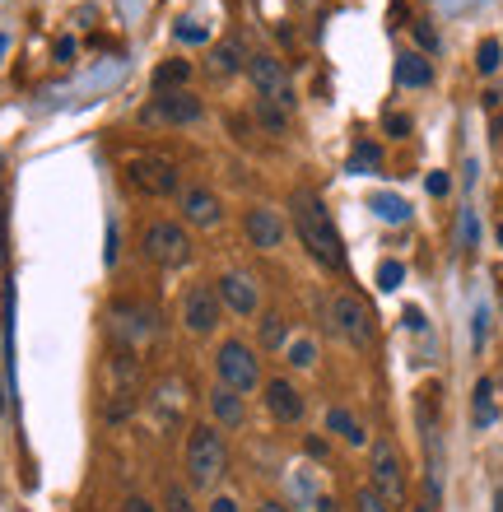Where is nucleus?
I'll list each match as a JSON object with an SVG mask.
<instances>
[{
    "instance_id": "f257e3e1",
    "label": "nucleus",
    "mask_w": 503,
    "mask_h": 512,
    "mask_svg": "<svg viewBox=\"0 0 503 512\" xmlns=\"http://www.w3.org/2000/svg\"><path fill=\"white\" fill-rule=\"evenodd\" d=\"M289 210H294V229H299L303 247L327 270H345V247H340V233H336V224H331L327 205L317 201L313 191H294Z\"/></svg>"
},
{
    "instance_id": "f03ea898",
    "label": "nucleus",
    "mask_w": 503,
    "mask_h": 512,
    "mask_svg": "<svg viewBox=\"0 0 503 512\" xmlns=\"http://www.w3.org/2000/svg\"><path fill=\"white\" fill-rule=\"evenodd\" d=\"M229 471V447H224V433L215 424H201L191 429L187 438V480L196 489H215Z\"/></svg>"
},
{
    "instance_id": "7ed1b4c3",
    "label": "nucleus",
    "mask_w": 503,
    "mask_h": 512,
    "mask_svg": "<svg viewBox=\"0 0 503 512\" xmlns=\"http://www.w3.org/2000/svg\"><path fill=\"white\" fill-rule=\"evenodd\" d=\"M126 182L140 191V196H173L177 191V163L159 149H140L126 159Z\"/></svg>"
},
{
    "instance_id": "20e7f679",
    "label": "nucleus",
    "mask_w": 503,
    "mask_h": 512,
    "mask_svg": "<svg viewBox=\"0 0 503 512\" xmlns=\"http://www.w3.org/2000/svg\"><path fill=\"white\" fill-rule=\"evenodd\" d=\"M215 373H219V387L238 391V396L261 387V359L252 354V345H243V340H224V345H219Z\"/></svg>"
},
{
    "instance_id": "39448f33",
    "label": "nucleus",
    "mask_w": 503,
    "mask_h": 512,
    "mask_svg": "<svg viewBox=\"0 0 503 512\" xmlns=\"http://www.w3.org/2000/svg\"><path fill=\"white\" fill-rule=\"evenodd\" d=\"M327 317H331V331H336L340 340H350L354 350H368L373 345V312L364 308V298H354V294H331L327 303Z\"/></svg>"
},
{
    "instance_id": "423d86ee",
    "label": "nucleus",
    "mask_w": 503,
    "mask_h": 512,
    "mask_svg": "<svg viewBox=\"0 0 503 512\" xmlns=\"http://www.w3.org/2000/svg\"><path fill=\"white\" fill-rule=\"evenodd\" d=\"M247 75H252V89H257L261 103H275V108H294V84H289V70L280 56L257 52L247 56Z\"/></svg>"
},
{
    "instance_id": "0eeeda50",
    "label": "nucleus",
    "mask_w": 503,
    "mask_h": 512,
    "mask_svg": "<svg viewBox=\"0 0 503 512\" xmlns=\"http://www.w3.org/2000/svg\"><path fill=\"white\" fill-rule=\"evenodd\" d=\"M145 256H150L154 266H164V270H177V266H187L191 261V238L182 224H173V219H159V224H150L145 229Z\"/></svg>"
},
{
    "instance_id": "6e6552de",
    "label": "nucleus",
    "mask_w": 503,
    "mask_h": 512,
    "mask_svg": "<svg viewBox=\"0 0 503 512\" xmlns=\"http://www.w3.org/2000/svg\"><path fill=\"white\" fill-rule=\"evenodd\" d=\"M108 331H112V340H122L126 350H140V345H150V340H154L159 322H154L150 303H112Z\"/></svg>"
},
{
    "instance_id": "1a4fd4ad",
    "label": "nucleus",
    "mask_w": 503,
    "mask_h": 512,
    "mask_svg": "<svg viewBox=\"0 0 503 512\" xmlns=\"http://www.w3.org/2000/svg\"><path fill=\"white\" fill-rule=\"evenodd\" d=\"M368 471H373V494H378L387 508H401L406 503V466L396 457L392 443H373V461H368Z\"/></svg>"
},
{
    "instance_id": "9d476101",
    "label": "nucleus",
    "mask_w": 503,
    "mask_h": 512,
    "mask_svg": "<svg viewBox=\"0 0 503 512\" xmlns=\"http://www.w3.org/2000/svg\"><path fill=\"white\" fill-rule=\"evenodd\" d=\"M224 317V303H219V289L215 284H191L187 294H182V326H187L191 336H210Z\"/></svg>"
},
{
    "instance_id": "9b49d317",
    "label": "nucleus",
    "mask_w": 503,
    "mask_h": 512,
    "mask_svg": "<svg viewBox=\"0 0 503 512\" xmlns=\"http://www.w3.org/2000/svg\"><path fill=\"white\" fill-rule=\"evenodd\" d=\"M201 117V98L177 89V94H154L150 108H140V122L145 126H187Z\"/></svg>"
},
{
    "instance_id": "f8f14e48",
    "label": "nucleus",
    "mask_w": 503,
    "mask_h": 512,
    "mask_svg": "<svg viewBox=\"0 0 503 512\" xmlns=\"http://www.w3.org/2000/svg\"><path fill=\"white\" fill-rule=\"evenodd\" d=\"M219 303L229 312H238V317H252V312L261 308V289L252 275H238V270H229V275H219Z\"/></svg>"
},
{
    "instance_id": "ddd939ff",
    "label": "nucleus",
    "mask_w": 503,
    "mask_h": 512,
    "mask_svg": "<svg viewBox=\"0 0 503 512\" xmlns=\"http://www.w3.org/2000/svg\"><path fill=\"white\" fill-rule=\"evenodd\" d=\"M182 219H187L191 229H215L219 219H224V205H219L215 191L187 187V191H182Z\"/></svg>"
},
{
    "instance_id": "4468645a",
    "label": "nucleus",
    "mask_w": 503,
    "mask_h": 512,
    "mask_svg": "<svg viewBox=\"0 0 503 512\" xmlns=\"http://www.w3.org/2000/svg\"><path fill=\"white\" fill-rule=\"evenodd\" d=\"M266 410H271L280 424H299V419H303L299 387H294L289 378H271V382H266Z\"/></svg>"
},
{
    "instance_id": "2eb2a0df",
    "label": "nucleus",
    "mask_w": 503,
    "mask_h": 512,
    "mask_svg": "<svg viewBox=\"0 0 503 512\" xmlns=\"http://www.w3.org/2000/svg\"><path fill=\"white\" fill-rule=\"evenodd\" d=\"M247 238L261 252H275V247L285 243V219L275 215V210H266V205H257V210H247Z\"/></svg>"
},
{
    "instance_id": "dca6fc26",
    "label": "nucleus",
    "mask_w": 503,
    "mask_h": 512,
    "mask_svg": "<svg viewBox=\"0 0 503 512\" xmlns=\"http://www.w3.org/2000/svg\"><path fill=\"white\" fill-rule=\"evenodd\" d=\"M429 80H434V66H429V56L424 52H401L396 56V84H401V89H424Z\"/></svg>"
},
{
    "instance_id": "f3484780",
    "label": "nucleus",
    "mask_w": 503,
    "mask_h": 512,
    "mask_svg": "<svg viewBox=\"0 0 503 512\" xmlns=\"http://www.w3.org/2000/svg\"><path fill=\"white\" fill-rule=\"evenodd\" d=\"M210 410H215V419H219V424H229V429H238V424H243V396H238V391H229V387L210 391Z\"/></svg>"
},
{
    "instance_id": "a211bd4d",
    "label": "nucleus",
    "mask_w": 503,
    "mask_h": 512,
    "mask_svg": "<svg viewBox=\"0 0 503 512\" xmlns=\"http://www.w3.org/2000/svg\"><path fill=\"white\" fill-rule=\"evenodd\" d=\"M191 80V61H164L154 70V94H177Z\"/></svg>"
},
{
    "instance_id": "6ab92c4d",
    "label": "nucleus",
    "mask_w": 503,
    "mask_h": 512,
    "mask_svg": "<svg viewBox=\"0 0 503 512\" xmlns=\"http://www.w3.org/2000/svg\"><path fill=\"white\" fill-rule=\"evenodd\" d=\"M215 70L219 75H238V70H247V52L238 38H224L215 42Z\"/></svg>"
},
{
    "instance_id": "aec40b11",
    "label": "nucleus",
    "mask_w": 503,
    "mask_h": 512,
    "mask_svg": "<svg viewBox=\"0 0 503 512\" xmlns=\"http://www.w3.org/2000/svg\"><path fill=\"white\" fill-rule=\"evenodd\" d=\"M368 210H373L382 224H406L410 219V205L401 201V196H392V191H378V196L368 201Z\"/></svg>"
},
{
    "instance_id": "412c9836",
    "label": "nucleus",
    "mask_w": 503,
    "mask_h": 512,
    "mask_svg": "<svg viewBox=\"0 0 503 512\" xmlns=\"http://www.w3.org/2000/svg\"><path fill=\"white\" fill-rule=\"evenodd\" d=\"M327 429H331V433H340V438H345L350 447H359V443L368 438V433L359 429V419H354L350 410H340V405H331V410H327Z\"/></svg>"
},
{
    "instance_id": "4be33fe9",
    "label": "nucleus",
    "mask_w": 503,
    "mask_h": 512,
    "mask_svg": "<svg viewBox=\"0 0 503 512\" xmlns=\"http://www.w3.org/2000/svg\"><path fill=\"white\" fill-rule=\"evenodd\" d=\"M378 163H382V149L373 145V140H359V145L350 149V163H345V173H354V177L378 173Z\"/></svg>"
},
{
    "instance_id": "5701e85b",
    "label": "nucleus",
    "mask_w": 503,
    "mask_h": 512,
    "mask_svg": "<svg viewBox=\"0 0 503 512\" xmlns=\"http://www.w3.org/2000/svg\"><path fill=\"white\" fill-rule=\"evenodd\" d=\"M476 424L480 429H490L494 424V387H490V378L476 387Z\"/></svg>"
},
{
    "instance_id": "b1692460",
    "label": "nucleus",
    "mask_w": 503,
    "mask_h": 512,
    "mask_svg": "<svg viewBox=\"0 0 503 512\" xmlns=\"http://www.w3.org/2000/svg\"><path fill=\"white\" fill-rule=\"evenodd\" d=\"M499 56H503V47L494 38H485L480 42V52H476V70L480 75H494V70H499Z\"/></svg>"
},
{
    "instance_id": "393cba45",
    "label": "nucleus",
    "mask_w": 503,
    "mask_h": 512,
    "mask_svg": "<svg viewBox=\"0 0 503 512\" xmlns=\"http://www.w3.org/2000/svg\"><path fill=\"white\" fill-rule=\"evenodd\" d=\"M401 280H406V266H401V261H382L378 266V289L392 294V289H401Z\"/></svg>"
},
{
    "instance_id": "a878e982",
    "label": "nucleus",
    "mask_w": 503,
    "mask_h": 512,
    "mask_svg": "<svg viewBox=\"0 0 503 512\" xmlns=\"http://www.w3.org/2000/svg\"><path fill=\"white\" fill-rule=\"evenodd\" d=\"M261 345H266V350H275V345H285V317H266V322H261Z\"/></svg>"
},
{
    "instance_id": "bb28decb",
    "label": "nucleus",
    "mask_w": 503,
    "mask_h": 512,
    "mask_svg": "<svg viewBox=\"0 0 503 512\" xmlns=\"http://www.w3.org/2000/svg\"><path fill=\"white\" fill-rule=\"evenodd\" d=\"M289 364H294V368H313L317 364V345H313V340H294V345H289Z\"/></svg>"
},
{
    "instance_id": "cd10ccee",
    "label": "nucleus",
    "mask_w": 503,
    "mask_h": 512,
    "mask_svg": "<svg viewBox=\"0 0 503 512\" xmlns=\"http://www.w3.org/2000/svg\"><path fill=\"white\" fill-rule=\"evenodd\" d=\"M164 512H196V508H191V494H187V489L168 485V494H164Z\"/></svg>"
},
{
    "instance_id": "c85d7f7f",
    "label": "nucleus",
    "mask_w": 503,
    "mask_h": 512,
    "mask_svg": "<svg viewBox=\"0 0 503 512\" xmlns=\"http://www.w3.org/2000/svg\"><path fill=\"white\" fill-rule=\"evenodd\" d=\"M257 117L271 126V131H285V108H275V103H257Z\"/></svg>"
},
{
    "instance_id": "c756f323",
    "label": "nucleus",
    "mask_w": 503,
    "mask_h": 512,
    "mask_svg": "<svg viewBox=\"0 0 503 512\" xmlns=\"http://www.w3.org/2000/svg\"><path fill=\"white\" fill-rule=\"evenodd\" d=\"M354 512H392L387 503L373 494V489H359V499H354Z\"/></svg>"
},
{
    "instance_id": "7c9ffc66",
    "label": "nucleus",
    "mask_w": 503,
    "mask_h": 512,
    "mask_svg": "<svg viewBox=\"0 0 503 512\" xmlns=\"http://www.w3.org/2000/svg\"><path fill=\"white\" fill-rule=\"evenodd\" d=\"M476 210H462V252H471L476 247Z\"/></svg>"
},
{
    "instance_id": "2f4dec72",
    "label": "nucleus",
    "mask_w": 503,
    "mask_h": 512,
    "mask_svg": "<svg viewBox=\"0 0 503 512\" xmlns=\"http://www.w3.org/2000/svg\"><path fill=\"white\" fill-rule=\"evenodd\" d=\"M424 187H429V196H448L452 177L448 173H429V177H424Z\"/></svg>"
},
{
    "instance_id": "473e14b6",
    "label": "nucleus",
    "mask_w": 503,
    "mask_h": 512,
    "mask_svg": "<svg viewBox=\"0 0 503 512\" xmlns=\"http://www.w3.org/2000/svg\"><path fill=\"white\" fill-rule=\"evenodd\" d=\"M415 42H420L424 52H438V33L429 24H415Z\"/></svg>"
},
{
    "instance_id": "72a5a7b5",
    "label": "nucleus",
    "mask_w": 503,
    "mask_h": 512,
    "mask_svg": "<svg viewBox=\"0 0 503 512\" xmlns=\"http://www.w3.org/2000/svg\"><path fill=\"white\" fill-rule=\"evenodd\" d=\"M387 135H410V117L392 112V117H387Z\"/></svg>"
},
{
    "instance_id": "f704fd0d",
    "label": "nucleus",
    "mask_w": 503,
    "mask_h": 512,
    "mask_svg": "<svg viewBox=\"0 0 503 512\" xmlns=\"http://www.w3.org/2000/svg\"><path fill=\"white\" fill-rule=\"evenodd\" d=\"M485 322H490V317H485V308H480V312H476V326H471V340H476V350L485 345Z\"/></svg>"
},
{
    "instance_id": "c9c22d12",
    "label": "nucleus",
    "mask_w": 503,
    "mask_h": 512,
    "mask_svg": "<svg viewBox=\"0 0 503 512\" xmlns=\"http://www.w3.org/2000/svg\"><path fill=\"white\" fill-rule=\"evenodd\" d=\"M126 512H154V503L145 499V494H131V499H126Z\"/></svg>"
},
{
    "instance_id": "e433bc0d",
    "label": "nucleus",
    "mask_w": 503,
    "mask_h": 512,
    "mask_svg": "<svg viewBox=\"0 0 503 512\" xmlns=\"http://www.w3.org/2000/svg\"><path fill=\"white\" fill-rule=\"evenodd\" d=\"M210 512H238V503L229 494H219V499H210Z\"/></svg>"
},
{
    "instance_id": "4c0bfd02",
    "label": "nucleus",
    "mask_w": 503,
    "mask_h": 512,
    "mask_svg": "<svg viewBox=\"0 0 503 512\" xmlns=\"http://www.w3.org/2000/svg\"><path fill=\"white\" fill-rule=\"evenodd\" d=\"M406 326H410V331H424V312L420 308H406Z\"/></svg>"
},
{
    "instance_id": "58836bf2",
    "label": "nucleus",
    "mask_w": 503,
    "mask_h": 512,
    "mask_svg": "<svg viewBox=\"0 0 503 512\" xmlns=\"http://www.w3.org/2000/svg\"><path fill=\"white\" fill-rule=\"evenodd\" d=\"M257 512H289V508H285V503H261Z\"/></svg>"
},
{
    "instance_id": "ea45409f",
    "label": "nucleus",
    "mask_w": 503,
    "mask_h": 512,
    "mask_svg": "<svg viewBox=\"0 0 503 512\" xmlns=\"http://www.w3.org/2000/svg\"><path fill=\"white\" fill-rule=\"evenodd\" d=\"M494 512H503V489H499V494H494Z\"/></svg>"
},
{
    "instance_id": "a19ab883",
    "label": "nucleus",
    "mask_w": 503,
    "mask_h": 512,
    "mask_svg": "<svg viewBox=\"0 0 503 512\" xmlns=\"http://www.w3.org/2000/svg\"><path fill=\"white\" fill-rule=\"evenodd\" d=\"M499 247H503V224H499Z\"/></svg>"
},
{
    "instance_id": "79ce46f5",
    "label": "nucleus",
    "mask_w": 503,
    "mask_h": 512,
    "mask_svg": "<svg viewBox=\"0 0 503 512\" xmlns=\"http://www.w3.org/2000/svg\"><path fill=\"white\" fill-rule=\"evenodd\" d=\"M0 56H5V38H0Z\"/></svg>"
},
{
    "instance_id": "37998d69",
    "label": "nucleus",
    "mask_w": 503,
    "mask_h": 512,
    "mask_svg": "<svg viewBox=\"0 0 503 512\" xmlns=\"http://www.w3.org/2000/svg\"><path fill=\"white\" fill-rule=\"evenodd\" d=\"M410 512H429V508H410Z\"/></svg>"
}]
</instances>
